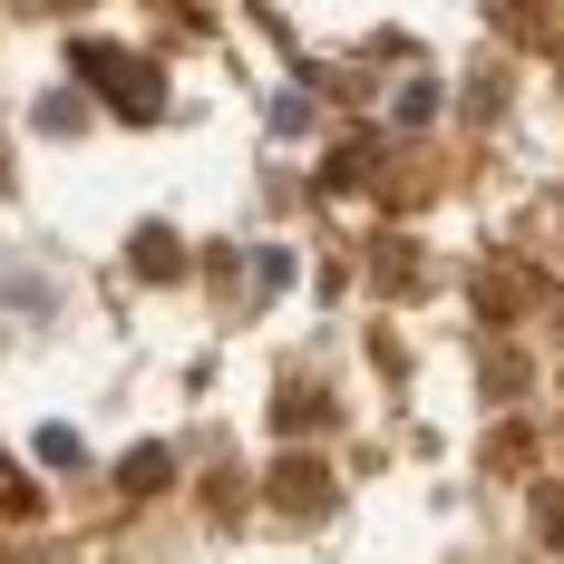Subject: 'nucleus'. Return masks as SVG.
<instances>
[{
  "mask_svg": "<svg viewBox=\"0 0 564 564\" xmlns=\"http://www.w3.org/2000/svg\"><path fill=\"white\" fill-rule=\"evenodd\" d=\"M30 507H40V497H30V477H20V467L0 457V516H30Z\"/></svg>",
  "mask_w": 564,
  "mask_h": 564,
  "instance_id": "3",
  "label": "nucleus"
},
{
  "mask_svg": "<svg viewBox=\"0 0 564 564\" xmlns=\"http://www.w3.org/2000/svg\"><path fill=\"white\" fill-rule=\"evenodd\" d=\"M117 487H127V497H147V487H166V448H137L127 467H117Z\"/></svg>",
  "mask_w": 564,
  "mask_h": 564,
  "instance_id": "2",
  "label": "nucleus"
},
{
  "mask_svg": "<svg viewBox=\"0 0 564 564\" xmlns=\"http://www.w3.org/2000/svg\"><path fill=\"white\" fill-rule=\"evenodd\" d=\"M175 253H185L175 234H137V263H147V273H175Z\"/></svg>",
  "mask_w": 564,
  "mask_h": 564,
  "instance_id": "4",
  "label": "nucleus"
},
{
  "mask_svg": "<svg viewBox=\"0 0 564 564\" xmlns=\"http://www.w3.org/2000/svg\"><path fill=\"white\" fill-rule=\"evenodd\" d=\"M68 58H78V78H88V88H98L117 117H137V127H156V117H166V78H156L147 58L108 50V40H78Z\"/></svg>",
  "mask_w": 564,
  "mask_h": 564,
  "instance_id": "1",
  "label": "nucleus"
},
{
  "mask_svg": "<svg viewBox=\"0 0 564 564\" xmlns=\"http://www.w3.org/2000/svg\"><path fill=\"white\" fill-rule=\"evenodd\" d=\"M40 457L50 467H78V429H40Z\"/></svg>",
  "mask_w": 564,
  "mask_h": 564,
  "instance_id": "5",
  "label": "nucleus"
}]
</instances>
